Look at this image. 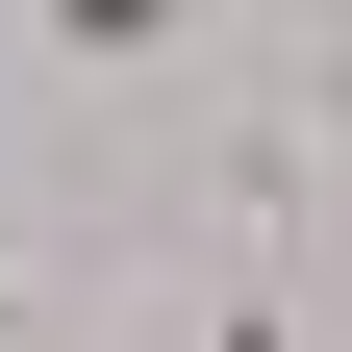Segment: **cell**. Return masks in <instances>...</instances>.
I'll return each mask as SVG.
<instances>
[{
    "instance_id": "obj_2",
    "label": "cell",
    "mask_w": 352,
    "mask_h": 352,
    "mask_svg": "<svg viewBox=\"0 0 352 352\" xmlns=\"http://www.w3.org/2000/svg\"><path fill=\"white\" fill-rule=\"evenodd\" d=\"M201 352H302V327H277V302H227V327H201Z\"/></svg>"
},
{
    "instance_id": "obj_1",
    "label": "cell",
    "mask_w": 352,
    "mask_h": 352,
    "mask_svg": "<svg viewBox=\"0 0 352 352\" xmlns=\"http://www.w3.org/2000/svg\"><path fill=\"white\" fill-rule=\"evenodd\" d=\"M176 25H201V0H51V51H76V76H151Z\"/></svg>"
}]
</instances>
